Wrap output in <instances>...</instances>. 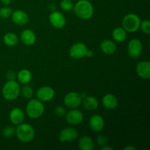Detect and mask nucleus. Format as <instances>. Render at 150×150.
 I'll return each mask as SVG.
<instances>
[{"mask_svg":"<svg viewBox=\"0 0 150 150\" xmlns=\"http://www.w3.org/2000/svg\"><path fill=\"white\" fill-rule=\"evenodd\" d=\"M65 118L67 122L70 125H79L82 122L83 120V113L76 108L71 109L66 113Z\"/></svg>","mask_w":150,"mask_h":150,"instance_id":"f8f14e48","label":"nucleus"},{"mask_svg":"<svg viewBox=\"0 0 150 150\" xmlns=\"http://www.w3.org/2000/svg\"><path fill=\"white\" fill-rule=\"evenodd\" d=\"M100 49L104 54L110 55V54H113L114 53H115L116 50H117V45H116L115 42H113L112 40H105L101 42Z\"/></svg>","mask_w":150,"mask_h":150,"instance_id":"412c9836","label":"nucleus"},{"mask_svg":"<svg viewBox=\"0 0 150 150\" xmlns=\"http://www.w3.org/2000/svg\"><path fill=\"white\" fill-rule=\"evenodd\" d=\"M12 13H13V10L10 7H4L0 9V18H8L11 16Z\"/></svg>","mask_w":150,"mask_h":150,"instance_id":"cd10ccee","label":"nucleus"},{"mask_svg":"<svg viewBox=\"0 0 150 150\" xmlns=\"http://www.w3.org/2000/svg\"><path fill=\"white\" fill-rule=\"evenodd\" d=\"M140 28L142 32L146 35H149L150 33V22L149 20H144L141 21Z\"/></svg>","mask_w":150,"mask_h":150,"instance_id":"c85d7f7f","label":"nucleus"},{"mask_svg":"<svg viewBox=\"0 0 150 150\" xmlns=\"http://www.w3.org/2000/svg\"><path fill=\"white\" fill-rule=\"evenodd\" d=\"M71 1H74V0H71Z\"/></svg>","mask_w":150,"mask_h":150,"instance_id":"e433bc0d","label":"nucleus"},{"mask_svg":"<svg viewBox=\"0 0 150 150\" xmlns=\"http://www.w3.org/2000/svg\"><path fill=\"white\" fill-rule=\"evenodd\" d=\"M1 93L7 100H14L21 95V86L16 81H7L3 86Z\"/></svg>","mask_w":150,"mask_h":150,"instance_id":"f03ea898","label":"nucleus"},{"mask_svg":"<svg viewBox=\"0 0 150 150\" xmlns=\"http://www.w3.org/2000/svg\"><path fill=\"white\" fill-rule=\"evenodd\" d=\"M24 117V113H23V110L21 109L20 108H13L9 114L10 122L15 125H18L23 123Z\"/></svg>","mask_w":150,"mask_h":150,"instance_id":"dca6fc26","label":"nucleus"},{"mask_svg":"<svg viewBox=\"0 0 150 150\" xmlns=\"http://www.w3.org/2000/svg\"><path fill=\"white\" fill-rule=\"evenodd\" d=\"M28 117L32 119H38L42 117L45 111V107L42 101L38 99H31L26 107Z\"/></svg>","mask_w":150,"mask_h":150,"instance_id":"20e7f679","label":"nucleus"},{"mask_svg":"<svg viewBox=\"0 0 150 150\" xmlns=\"http://www.w3.org/2000/svg\"><path fill=\"white\" fill-rule=\"evenodd\" d=\"M54 96H55V92L50 86H42L37 91V97L38 99L40 101L48 102L54 99Z\"/></svg>","mask_w":150,"mask_h":150,"instance_id":"9d476101","label":"nucleus"},{"mask_svg":"<svg viewBox=\"0 0 150 150\" xmlns=\"http://www.w3.org/2000/svg\"><path fill=\"white\" fill-rule=\"evenodd\" d=\"M136 73L138 76L144 79L150 78V62L148 61H141L136 65Z\"/></svg>","mask_w":150,"mask_h":150,"instance_id":"4468645a","label":"nucleus"},{"mask_svg":"<svg viewBox=\"0 0 150 150\" xmlns=\"http://www.w3.org/2000/svg\"><path fill=\"white\" fill-rule=\"evenodd\" d=\"M49 22L56 29H62L66 24V18L60 12L54 11L50 14Z\"/></svg>","mask_w":150,"mask_h":150,"instance_id":"1a4fd4ad","label":"nucleus"},{"mask_svg":"<svg viewBox=\"0 0 150 150\" xmlns=\"http://www.w3.org/2000/svg\"><path fill=\"white\" fill-rule=\"evenodd\" d=\"M21 94L26 99H32L34 95L33 89L30 86L25 85L23 87L21 88Z\"/></svg>","mask_w":150,"mask_h":150,"instance_id":"393cba45","label":"nucleus"},{"mask_svg":"<svg viewBox=\"0 0 150 150\" xmlns=\"http://www.w3.org/2000/svg\"><path fill=\"white\" fill-rule=\"evenodd\" d=\"M112 38L117 42H123L127 38V32L123 28L117 27L113 30Z\"/></svg>","mask_w":150,"mask_h":150,"instance_id":"5701e85b","label":"nucleus"},{"mask_svg":"<svg viewBox=\"0 0 150 150\" xmlns=\"http://www.w3.org/2000/svg\"><path fill=\"white\" fill-rule=\"evenodd\" d=\"M97 143H98V144L100 146H101V147H103V146H106L107 145L106 138H105L104 136H102V135L98 136V138H97Z\"/></svg>","mask_w":150,"mask_h":150,"instance_id":"7c9ffc66","label":"nucleus"},{"mask_svg":"<svg viewBox=\"0 0 150 150\" xmlns=\"http://www.w3.org/2000/svg\"><path fill=\"white\" fill-rule=\"evenodd\" d=\"M11 17L13 23L19 26H24L29 22V16L26 12L21 10H16L13 11Z\"/></svg>","mask_w":150,"mask_h":150,"instance_id":"ddd939ff","label":"nucleus"},{"mask_svg":"<svg viewBox=\"0 0 150 150\" xmlns=\"http://www.w3.org/2000/svg\"><path fill=\"white\" fill-rule=\"evenodd\" d=\"M101 149L102 150H113L114 149H113L112 147H110V146H103V147H101Z\"/></svg>","mask_w":150,"mask_h":150,"instance_id":"c9c22d12","label":"nucleus"},{"mask_svg":"<svg viewBox=\"0 0 150 150\" xmlns=\"http://www.w3.org/2000/svg\"><path fill=\"white\" fill-rule=\"evenodd\" d=\"M81 103L83 104V106L85 109L90 111H95L99 105L98 99L92 96H87L84 98Z\"/></svg>","mask_w":150,"mask_h":150,"instance_id":"6ab92c4d","label":"nucleus"},{"mask_svg":"<svg viewBox=\"0 0 150 150\" xmlns=\"http://www.w3.org/2000/svg\"><path fill=\"white\" fill-rule=\"evenodd\" d=\"M78 137L77 130L73 127H65L59 133V140L60 142H71Z\"/></svg>","mask_w":150,"mask_h":150,"instance_id":"9b49d317","label":"nucleus"},{"mask_svg":"<svg viewBox=\"0 0 150 150\" xmlns=\"http://www.w3.org/2000/svg\"><path fill=\"white\" fill-rule=\"evenodd\" d=\"M74 5L71 0H62L60 2V7L64 11H71Z\"/></svg>","mask_w":150,"mask_h":150,"instance_id":"bb28decb","label":"nucleus"},{"mask_svg":"<svg viewBox=\"0 0 150 150\" xmlns=\"http://www.w3.org/2000/svg\"><path fill=\"white\" fill-rule=\"evenodd\" d=\"M94 55V53L93 51H92V50H87V51H86V57H89V58H90V57H92Z\"/></svg>","mask_w":150,"mask_h":150,"instance_id":"473e14b6","label":"nucleus"},{"mask_svg":"<svg viewBox=\"0 0 150 150\" xmlns=\"http://www.w3.org/2000/svg\"><path fill=\"white\" fill-rule=\"evenodd\" d=\"M79 148L81 150H92L95 147L94 141L90 136H82L79 141Z\"/></svg>","mask_w":150,"mask_h":150,"instance_id":"aec40b11","label":"nucleus"},{"mask_svg":"<svg viewBox=\"0 0 150 150\" xmlns=\"http://www.w3.org/2000/svg\"><path fill=\"white\" fill-rule=\"evenodd\" d=\"M88 48L86 45L83 42H77L72 45L69 51L70 57L75 59H79L86 57V51Z\"/></svg>","mask_w":150,"mask_h":150,"instance_id":"6e6552de","label":"nucleus"},{"mask_svg":"<svg viewBox=\"0 0 150 150\" xmlns=\"http://www.w3.org/2000/svg\"><path fill=\"white\" fill-rule=\"evenodd\" d=\"M103 105L109 110L116 108L118 105V100L115 95L112 94H107L103 98Z\"/></svg>","mask_w":150,"mask_h":150,"instance_id":"a211bd4d","label":"nucleus"},{"mask_svg":"<svg viewBox=\"0 0 150 150\" xmlns=\"http://www.w3.org/2000/svg\"><path fill=\"white\" fill-rule=\"evenodd\" d=\"M15 134L20 142L23 143H28L35 137V129L31 125L21 123L16 127Z\"/></svg>","mask_w":150,"mask_h":150,"instance_id":"7ed1b4c3","label":"nucleus"},{"mask_svg":"<svg viewBox=\"0 0 150 150\" xmlns=\"http://www.w3.org/2000/svg\"><path fill=\"white\" fill-rule=\"evenodd\" d=\"M16 133V128L13 126H7L2 130V135L6 139L13 137Z\"/></svg>","mask_w":150,"mask_h":150,"instance_id":"a878e982","label":"nucleus"},{"mask_svg":"<svg viewBox=\"0 0 150 150\" xmlns=\"http://www.w3.org/2000/svg\"><path fill=\"white\" fill-rule=\"evenodd\" d=\"M1 2L4 5H9L11 3V0H1Z\"/></svg>","mask_w":150,"mask_h":150,"instance_id":"72a5a7b5","label":"nucleus"},{"mask_svg":"<svg viewBox=\"0 0 150 150\" xmlns=\"http://www.w3.org/2000/svg\"><path fill=\"white\" fill-rule=\"evenodd\" d=\"M32 73L27 69H22L17 73L16 78L18 81L23 84H27L32 80Z\"/></svg>","mask_w":150,"mask_h":150,"instance_id":"4be33fe9","label":"nucleus"},{"mask_svg":"<svg viewBox=\"0 0 150 150\" xmlns=\"http://www.w3.org/2000/svg\"><path fill=\"white\" fill-rule=\"evenodd\" d=\"M82 103V98L80 94L76 92L67 93L64 98V103L67 108L70 109L79 108Z\"/></svg>","mask_w":150,"mask_h":150,"instance_id":"423d86ee","label":"nucleus"},{"mask_svg":"<svg viewBox=\"0 0 150 150\" xmlns=\"http://www.w3.org/2000/svg\"><path fill=\"white\" fill-rule=\"evenodd\" d=\"M54 112H55V114L57 116V117H64L66 114V111L64 109V108H63L62 106H57L55 108V110H54Z\"/></svg>","mask_w":150,"mask_h":150,"instance_id":"c756f323","label":"nucleus"},{"mask_svg":"<svg viewBox=\"0 0 150 150\" xmlns=\"http://www.w3.org/2000/svg\"><path fill=\"white\" fill-rule=\"evenodd\" d=\"M76 16L81 19H89L94 13V7L88 0H79L73 7Z\"/></svg>","mask_w":150,"mask_h":150,"instance_id":"f257e3e1","label":"nucleus"},{"mask_svg":"<svg viewBox=\"0 0 150 150\" xmlns=\"http://www.w3.org/2000/svg\"><path fill=\"white\" fill-rule=\"evenodd\" d=\"M20 39L22 43L27 46H31L35 43L37 37L35 32L31 29H24L21 34Z\"/></svg>","mask_w":150,"mask_h":150,"instance_id":"f3484780","label":"nucleus"},{"mask_svg":"<svg viewBox=\"0 0 150 150\" xmlns=\"http://www.w3.org/2000/svg\"><path fill=\"white\" fill-rule=\"evenodd\" d=\"M16 76H17V74L16 73V72L10 70L6 74V79L7 81H15L16 79Z\"/></svg>","mask_w":150,"mask_h":150,"instance_id":"2f4dec72","label":"nucleus"},{"mask_svg":"<svg viewBox=\"0 0 150 150\" xmlns=\"http://www.w3.org/2000/svg\"><path fill=\"white\" fill-rule=\"evenodd\" d=\"M143 50V45L142 42L137 38H134L129 41L127 45V52L131 58H139L141 56Z\"/></svg>","mask_w":150,"mask_h":150,"instance_id":"0eeeda50","label":"nucleus"},{"mask_svg":"<svg viewBox=\"0 0 150 150\" xmlns=\"http://www.w3.org/2000/svg\"><path fill=\"white\" fill-rule=\"evenodd\" d=\"M89 127L95 132H100L103 129L105 122L104 120L100 115L95 114L90 117L89 121Z\"/></svg>","mask_w":150,"mask_h":150,"instance_id":"2eb2a0df","label":"nucleus"},{"mask_svg":"<svg viewBox=\"0 0 150 150\" xmlns=\"http://www.w3.org/2000/svg\"><path fill=\"white\" fill-rule=\"evenodd\" d=\"M141 19L136 14L130 13L122 20V28L127 32H135L140 28Z\"/></svg>","mask_w":150,"mask_h":150,"instance_id":"39448f33","label":"nucleus"},{"mask_svg":"<svg viewBox=\"0 0 150 150\" xmlns=\"http://www.w3.org/2000/svg\"><path fill=\"white\" fill-rule=\"evenodd\" d=\"M123 149L124 150H135L136 149V148L133 147V146H126V147H125Z\"/></svg>","mask_w":150,"mask_h":150,"instance_id":"f704fd0d","label":"nucleus"},{"mask_svg":"<svg viewBox=\"0 0 150 150\" xmlns=\"http://www.w3.org/2000/svg\"><path fill=\"white\" fill-rule=\"evenodd\" d=\"M3 42L7 46H14L18 42V38L13 32H7L3 37Z\"/></svg>","mask_w":150,"mask_h":150,"instance_id":"b1692460","label":"nucleus"}]
</instances>
